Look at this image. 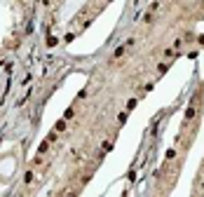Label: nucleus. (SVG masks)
Masks as SVG:
<instances>
[{
    "mask_svg": "<svg viewBox=\"0 0 204 197\" xmlns=\"http://www.w3.org/2000/svg\"><path fill=\"white\" fill-rule=\"evenodd\" d=\"M192 115H195V106H190V108H188V113H185V120H192Z\"/></svg>",
    "mask_w": 204,
    "mask_h": 197,
    "instance_id": "obj_2",
    "label": "nucleus"
},
{
    "mask_svg": "<svg viewBox=\"0 0 204 197\" xmlns=\"http://www.w3.org/2000/svg\"><path fill=\"white\" fill-rule=\"evenodd\" d=\"M24 183H33V171H26L24 174Z\"/></svg>",
    "mask_w": 204,
    "mask_h": 197,
    "instance_id": "obj_1",
    "label": "nucleus"
}]
</instances>
